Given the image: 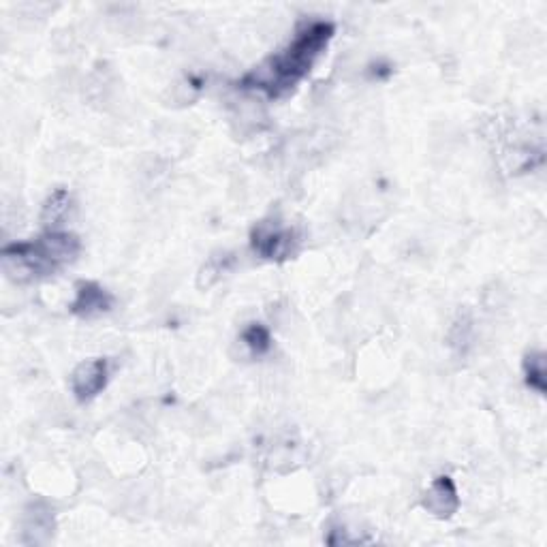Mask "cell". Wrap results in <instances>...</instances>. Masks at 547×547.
Masks as SVG:
<instances>
[{
    "label": "cell",
    "instance_id": "3",
    "mask_svg": "<svg viewBox=\"0 0 547 547\" xmlns=\"http://www.w3.org/2000/svg\"><path fill=\"white\" fill-rule=\"evenodd\" d=\"M300 242L298 231L285 225L280 218H265L250 231V248L265 261H285L293 255Z\"/></svg>",
    "mask_w": 547,
    "mask_h": 547
},
{
    "label": "cell",
    "instance_id": "7",
    "mask_svg": "<svg viewBox=\"0 0 547 547\" xmlns=\"http://www.w3.org/2000/svg\"><path fill=\"white\" fill-rule=\"evenodd\" d=\"M473 340H475V321L471 317V312L460 310L456 321H453V325L449 327L447 345L453 353L464 357L468 351H471Z\"/></svg>",
    "mask_w": 547,
    "mask_h": 547
},
{
    "label": "cell",
    "instance_id": "9",
    "mask_svg": "<svg viewBox=\"0 0 547 547\" xmlns=\"http://www.w3.org/2000/svg\"><path fill=\"white\" fill-rule=\"evenodd\" d=\"M233 263H236V255H233V253H216V255H212L206 263H203V268L197 276V287L199 289H210L212 285L218 283V280H221L223 274H227L231 270Z\"/></svg>",
    "mask_w": 547,
    "mask_h": 547
},
{
    "label": "cell",
    "instance_id": "1",
    "mask_svg": "<svg viewBox=\"0 0 547 547\" xmlns=\"http://www.w3.org/2000/svg\"><path fill=\"white\" fill-rule=\"evenodd\" d=\"M336 26L325 20H310L298 26L293 39L283 50L270 56L268 60L246 73L240 86L248 90H261L265 95L278 99L285 97L298 86L304 77L315 67L319 56L334 39Z\"/></svg>",
    "mask_w": 547,
    "mask_h": 547
},
{
    "label": "cell",
    "instance_id": "10",
    "mask_svg": "<svg viewBox=\"0 0 547 547\" xmlns=\"http://www.w3.org/2000/svg\"><path fill=\"white\" fill-rule=\"evenodd\" d=\"M69 203H71L69 191L67 189H56L43 203L41 223L43 225H56L58 221H62L65 214L69 212Z\"/></svg>",
    "mask_w": 547,
    "mask_h": 547
},
{
    "label": "cell",
    "instance_id": "11",
    "mask_svg": "<svg viewBox=\"0 0 547 547\" xmlns=\"http://www.w3.org/2000/svg\"><path fill=\"white\" fill-rule=\"evenodd\" d=\"M242 342L250 351V355L261 357L272 349V334L263 323H250L242 332Z\"/></svg>",
    "mask_w": 547,
    "mask_h": 547
},
{
    "label": "cell",
    "instance_id": "8",
    "mask_svg": "<svg viewBox=\"0 0 547 547\" xmlns=\"http://www.w3.org/2000/svg\"><path fill=\"white\" fill-rule=\"evenodd\" d=\"M524 381L530 389H535L539 396L547 392V368H545V353L530 351L524 355Z\"/></svg>",
    "mask_w": 547,
    "mask_h": 547
},
{
    "label": "cell",
    "instance_id": "6",
    "mask_svg": "<svg viewBox=\"0 0 547 547\" xmlns=\"http://www.w3.org/2000/svg\"><path fill=\"white\" fill-rule=\"evenodd\" d=\"M421 505L424 509L434 515L436 520H449L456 515V511L460 509V496H458V488L456 483L449 475H441L436 477L430 488L424 492V498H421Z\"/></svg>",
    "mask_w": 547,
    "mask_h": 547
},
{
    "label": "cell",
    "instance_id": "5",
    "mask_svg": "<svg viewBox=\"0 0 547 547\" xmlns=\"http://www.w3.org/2000/svg\"><path fill=\"white\" fill-rule=\"evenodd\" d=\"M112 306L114 295L105 287L95 283V280H80V283L75 285V298L69 310L80 319H97L112 310Z\"/></svg>",
    "mask_w": 547,
    "mask_h": 547
},
{
    "label": "cell",
    "instance_id": "4",
    "mask_svg": "<svg viewBox=\"0 0 547 547\" xmlns=\"http://www.w3.org/2000/svg\"><path fill=\"white\" fill-rule=\"evenodd\" d=\"M107 379L109 370L105 359H86V362H82L71 374V392L77 398V402H90L107 387Z\"/></svg>",
    "mask_w": 547,
    "mask_h": 547
},
{
    "label": "cell",
    "instance_id": "2",
    "mask_svg": "<svg viewBox=\"0 0 547 547\" xmlns=\"http://www.w3.org/2000/svg\"><path fill=\"white\" fill-rule=\"evenodd\" d=\"M82 242L69 231H48L30 242H13L3 248V272L13 283H33L56 274L80 255Z\"/></svg>",
    "mask_w": 547,
    "mask_h": 547
}]
</instances>
